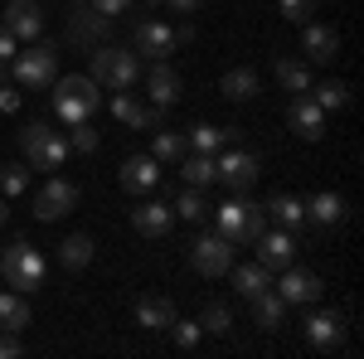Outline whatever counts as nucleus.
I'll list each match as a JSON object with an SVG mask.
<instances>
[{
    "instance_id": "f03ea898",
    "label": "nucleus",
    "mask_w": 364,
    "mask_h": 359,
    "mask_svg": "<svg viewBox=\"0 0 364 359\" xmlns=\"http://www.w3.org/2000/svg\"><path fill=\"white\" fill-rule=\"evenodd\" d=\"M0 272H5V286H15V291H34V286H44V252L34 248V243H10V248H0Z\"/></svg>"
},
{
    "instance_id": "aec40b11",
    "label": "nucleus",
    "mask_w": 364,
    "mask_h": 359,
    "mask_svg": "<svg viewBox=\"0 0 364 359\" xmlns=\"http://www.w3.org/2000/svg\"><path fill=\"white\" fill-rule=\"evenodd\" d=\"M132 223H136L146 238H166L170 223H175V209H170V204H161V199H151V204H141L136 214H132Z\"/></svg>"
},
{
    "instance_id": "c85d7f7f",
    "label": "nucleus",
    "mask_w": 364,
    "mask_h": 359,
    "mask_svg": "<svg viewBox=\"0 0 364 359\" xmlns=\"http://www.w3.org/2000/svg\"><path fill=\"white\" fill-rule=\"evenodd\" d=\"M29 326V301L20 291H0V331H25Z\"/></svg>"
},
{
    "instance_id": "c756f323",
    "label": "nucleus",
    "mask_w": 364,
    "mask_h": 359,
    "mask_svg": "<svg viewBox=\"0 0 364 359\" xmlns=\"http://www.w3.org/2000/svg\"><path fill=\"white\" fill-rule=\"evenodd\" d=\"M228 141H238V127H195L190 132V146L195 151H209V156H219Z\"/></svg>"
},
{
    "instance_id": "6e6552de",
    "label": "nucleus",
    "mask_w": 364,
    "mask_h": 359,
    "mask_svg": "<svg viewBox=\"0 0 364 359\" xmlns=\"http://www.w3.org/2000/svg\"><path fill=\"white\" fill-rule=\"evenodd\" d=\"M252 248H257V262H262L267 272H282V267L296 262V238H291V228H262V233L252 238Z\"/></svg>"
},
{
    "instance_id": "423d86ee",
    "label": "nucleus",
    "mask_w": 364,
    "mask_h": 359,
    "mask_svg": "<svg viewBox=\"0 0 364 359\" xmlns=\"http://www.w3.org/2000/svg\"><path fill=\"white\" fill-rule=\"evenodd\" d=\"M20 141H25V156L34 170H58L63 156H68V136L54 132L49 122H29L25 132H20Z\"/></svg>"
},
{
    "instance_id": "7c9ffc66",
    "label": "nucleus",
    "mask_w": 364,
    "mask_h": 359,
    "mask_svg": "<svg viewBox=\"0 0 364 359\" xmlns=\"http://www.w3.org/2000/svg\"><path fill=\"white\" fill-rule=\"evenodd\" d=\"M185 151H190L185 132H170V127H161V132H156V141H151V156H156V161H166V166H175Z\"/></svg>"
},
{
    "instance_id": "a19ab883",
    "label": "nucleus",
    "mask_w": 364,
    "mask_h": 359,
    "mask_svg": "<svg viewBox=\"0 0 364 359\" xmlns=\"http://www.w3.org/2000/svg\"><path fill=\"white\" fill-rule=\"evenodd\" d=\"M15 49H20V39H15L10 29L0 25V63H10V58H15Z\"/></svg>"
},
{
    "instance_id": "393cba45",
    "label": "nucleus",
    "mask_w": 364,
    "mask_h": 359,
    "mask_svg": "<svg viewBox=\"0 0 364 359\" xmlns=\"http://www.w3.org/2000/svg\"><path fill=\"white\" fill-rule=\"evenodd\" d=\"M228 277H233V286H238V296H257V291H267L272 286V272L262 267V262H243V267H228Z\"/></svg>"
},
{
    "instance_id": "39448f33",
    "label": "nucleus",
    "mask_w": 364,
    "mask_h": 359,
    "mask_svg": "<svg viewBox=\"0 0 364 359\" xmlns=\"http://www.w3.org/2000/svg\"><path fill=\"white\" fill-rule=\"evenodd\" d=\"M267 228V209L262 204H252V199H228V204H219V233H224L233 248H243V243H252L257 233Z\"/></svg>"
},
{
    "instance_id": "f704fd0d",
    "label": "nucleus",
    "mask_w": 364,
    "mask_h": 359,
    "mask_svg": "<svg viewBox=\"0 0 364 359\" xmlns=\"http://www.w3.org/2000/svg\"><path fill=\"white\" fill-rule=\"evenodd\" d=\"M228 326H233L228 306H219V301H209V306H204V316H199V331H209V335H224Z\"/></svg>"
},
{
    "instance_id": "5701e85b",
    "label": "nucleus",
    "mask_w": 364,
    "mask_h": 359,
    "mask_svg": "<svg viewBox=\"0 0 364 359\" xmlns=\"http://www.w3.org/2000/svg\"><path fill=\"white\" fill-rule=\"evenodd\" d=\"M262 209H267V219H277V228H301L306 223V199H296V194H272Z\"/></svg>"
},
{
    "instance_id": "72a5a7b5",
    "label": "nucleus",
    "mask_w": 364,
    "mask_h": 359,
    "mask_svg": "<svg viewBox=\"0 0 364 359\" xmlns=\"http://www.w3.org/2000/svg\"><path fill=\"white\" fill-rule=\"evenodd\" d=\"M170 209H175V214H180V219L199 223V219H204V214H209V199H204V194H199L195 185H190V190L180 194V199H175V204H170Z\"/></svg>"
},
{
    "instance_id": "58836bf2",
    "label": "nucleus",
    "mask_w": 364,
    "mask_h": 359,
    "mask_svg": "<svg viewBox=\"0 0 364 359\" xmlns=\"http://www.w3.org/2000/svg\"><path fill=\"white\" fill-rule=\"evenodd\" d=\"M170 331H175V340H180V350H195V345H199V326H195V321H175Z\"/></svg>"
},
{
    "instance_id": "f257e3e1",
    "label": "nucleus",
    "mask_w": 364,
    "mask_h": 359,
    "mask_svg": "<svg viewBox=\"0 0 364 359\" xmlns=\"http://www.w3.org/2000/svg\"><path fill=\"white\" fill-rule=\"evenodd\" d=\"M92 83H107L112 92H127V87H136V78H141V58L132 54V49H122V44H97L92 49Z\"/></svg>"
},
{
    "instance_id": "c9c22d12",
    "label": "nucleus",
    "mask_w": 364,
    "mask_h": 359,
    "mask_svg": "<svg viewBox=\"0 0 364 359\" xmlns=\"http://www.w3.org/2000/svg\"><path fill=\"white\" fill-rule=\"evenodd\" d=\"M68 151H97V127L92 122H73V136H68Z\"/></svg>"
},
{
    "instance_id": "9b49d317",
    "label": "nucleus",
    "mask_w": 364,
    "mask_h": 359,
    "mask_svg": "<svg viewBox=\"0 0 364 359\" xmlns=\"http://www.w3.org/2000/svg\"><path fill=\"white\" fill-rule=\"evenodd\" d=\"M0 25L10 29L15 39H39V34H44V5H39V0H10Z\"/></svg>"
},
{
    "instance_id": "a878e982",
    "label": "nucleus",
    "mask_w": 364,
    "mask_h": 359,
    "mask_svg": "<svg viewBox=\"0 0 364 359\" xmlns=\"http://www.w3.org/2000/svg\"><path fill=\"white\" fill-rule=\"evenodd\" d=\"M58 262H63L68 272H83L87 262H92V238H87V233H68V238L58 243Z\"/></svg>"
},
{
    "instance_id": "473e14b6",
    "label": "nucleus",
    "mask_w": 364,
    "mask_h": 359,
    "mask_svg": "<svg viewBox=\"0 0 364 359\" xmlns=\"http://www.w3.org/2000/svg\"><path fill=\"white\" fill-rule=\"evenodd\" d=\"M277 83L287 87V92H306L311 87V68L301 63V58H277Z\"/></svg>"
},
{
    "instance_id": "79ce46f5",
    "label": "nucleus",
    "mask_w": 364,
    "mask_h": 359,
    "mask_svg": "<svg viewBox=\"0 0 364 359\" xmlns=\"http://www.w3.org/2000/svg\"><path fill=\"white\" fill-rule=\"evenodd\" d=\"M10 355H20V335H15V331H0V359H10Z\"/></svg>"
},
{
    "instance_id": "4468645a",
    "label": "nucleus",
    "mask_w": 364,
    "mask_h": 359,
    "mask_svg": "<svg viewBox=\"0 0 364 359\" xmlns=\"http://www.w3.org/2000/svg\"><path fill=\"white\" fill-rule=\"evenodd\" d=\"M219 180L238 194L252 190V180H257V156H252V151H219Z\"/></svg>"
},
{
    "instance_id": "37998d69",
    "label": "nucleus",
    "mask_w": 364,
    "mask_h": 359,
    "mask_svg": "<svg viewBox=\"0 0 364 359\" xmlns=\"http://www.w3.org/2000/svg\"><path fill=\"white\" fill-rule=\"evenodd\" d=\"M15 107H20V92L5 83V87H0V112H15Z\"/></svg>"
},
{
    "instance_id": "2f4dec72",
    "label": "nucleus",
    "mask_w": 364,
    "mask_h": 359,
    "mask_svg": "<svg viewBox=\"0 0 364 359\" xmlns=\"http://www.w3.org/2000/svg\"><path fill=\"white\" fill-rule=\"evenodd\" d=\"M306 219H316V223H340V219H345V199H340V194H331V190H321L306 204Z\"/></svg>"
},
{
    "instance_id": "4c0bfd02",
    "label": "nucleus",
    "mask_w": 364,
    "mask_h": 359,
    "mask_svg": "<svg viewBox=\"0 0 364 359\" xmlns=\"http://www.w3.org/2000/svg\"><path fill=\"white\" fill-rule=\"evenodd\" d=\"M277 5L291 25H311V15H316V0H277Z\"/></svg>"
},
{
    "instance_id": "f3484780",
    "label": "nucleus",
    "mask_w": 364,
    "mask_h": 359,
    "mask_svg": "<svg viewBox=\"0 0 364 359\" xmlns=\"http://www.w3.org/2000/svg\"><path fill=\"white\" fill-rule=\"evenodd\" d=\"M175 166H180V180L195 185V190H204V185L219 180V156H209V151H185Z\"/></svg>"
},
{
    "instance_id": "20e7f679",
    "label": "nucleus",
    "mask_w": 364,
    "mask_h": 359,
    "mask_svg": "<svg viewBox=\"0 0 364 359\" xmlns=\"http://www.w3.org/2000/svg\"><path fill=\"white\" fill-rule=\"evenodd\" d=\"M10 78L20 87H54L58 78V49L54 44H29V49H15V58H10Z\"/></svg>"
},
{
    "instance_id": "e433bc0d",
    "label": "nucleus",
    "mask_w": 364,
    "mask_h": 359,
    "mask_svg": "<svg viewBox=\"0 0 364 359\" xmlns=\"http://www.w3.org/2000/svg\"><path fill=\"white\" fill-rule=\"evenodd\" d=\"M25 185H29L25 166H0V190L5 194H25Z\"/></svg>"
},
{
    "instance_id": "cd10ccee",
    "label": "nucleus",
    "mask_w": 364,
    "mask_h": 359,
    "mask_svg": "<svg viewBox=\"0 0 364 359\" xmlns=\"http://www.w3.org/2000/svg\"><path fill=\"white\" fill-rule=\"evenodd\" d=\"M311 92V102L321 112H340V107H350V83H340V78H326V83H316L306 87Z\"/></svg>"
},
{
    "instance_id": "2eb2a0df",
    "label": "nucleus",
    "mask_w": 364,
    "mask_h": 359,
    "mask_svg": "<svg viewBox=\"0 0 364 359\" xmlns=\"http://www.w3.org/2000/svg\"><path fill=\"white\" fill-rule=\"evenodd\" d=\"M146 92H151V102H156V107H170V102H180L185 78L170 68L166 58H156V63H151V73H146Z\"/></svg>"
},
{
    "instance_id": "de8ad7c7",
    "label": "nucleus",
    "mask_w": 364,
    "mask_h": 359,
    "mask_svg": "<svg viewBox=\"0 0 364 359\" xmlns=\"http://www.w3.org/2000/svg\"><path fill=\"white\" fill-rule=\"evenodd\" d=\"M146 5H161V0H146Z\"/></svg>"
},
{
    "instance_id": "b1692460",
    "label": "nucleus",
    "mask_w": 364,
    "mask_h": 359,
    "mask_svg": "<svg viewBox=\"0 0 364 359\" xmlns=\"http://www.w3.org/2000/svg\"><path fill=\"white\" fill-rule=\"evenodd\" d=\"M252 321H257L262 331H282V321H287V301H282L272 286L252 296Z\"/></svg>"
},
{
    "instance_id": "7ed1b4c3",
    "label": "nucleus",
    "mask_w": 364,
    "mask_h": 359,
    "mask_svg": "<svg viewBox=\"0 0 364 359\" xmlns=\"http://www.w3.org/2000/svg\"><path fill=\"white\" fill-rule=\"evenodd\" d=\"M102 83H92L87 73H73V78H63V83H54V112L73 127V122H87L92 112L102 107V92H97Z\"/></svg>"
},
{
    "instance_id": "0eeeda50",
    "label": "nucleus",
    "mask_w": 364,
    "mask_h": 359,
    "mask_svg": "<svg viewBox=\"0 0 364 359\" xmlns=\"http://www.w3.org/2000/svg\"><path fill=\"white\" fill-rule=\"evenodd\" d=\"M190 267L199 277H228V267H233V243H228L224 233H199L195 243H190Z\"/></svg>"
},
{
    "instance_id": "a18cd8bd",
    "label": "nucleus",
    "mask_w": 364,
    "mask_h": 359,
    "mask_svg": "<svg viewBox=\"0 0 364 359\" xmlns=\"http://www.w3.org/2000/svg\"><path fill=\"white\" fill-rule=\"evenodd\" d=\"M10 83V63H0V87Z\"/></svg>"
},
{
    "instance_id": "4be33fe9",
    "label": "nucleus",
    "mask_w": 364,
    "mask_h": 359,
    "mask_svg": "<svg viewBox=\"0 0 364 359\" xmlns=\"http://www.w3.org/2000/svg\"><path fill=\"white\" fill-rule=\"evenodd\" d=\"M136 326L141 331H170L175 326V306L166 296H141L136 301Z\"/></svg>"
},
{
    "instance_id": "bb28decb",
    "label": "nucleus",
    "mask_w": 364,
    "mask_h": 359,
    "mask_svg": "<svg viewBox=\"0 0 364 359\" xmlns=\"http://www.w3.org/2000/svg\"><path fill=\"white\" fill-rule=\"evenodd\" d=\"M219 92H224L228 102H248V97H257V73L252 68H228Z\"/></svg>"
},
{
    "instance_id": "9d476101",
    "label": "nucleus",
    "mask_w": 364,
    "mask_h": 359,
    "mask_svg": "<svg viewBox=\"0 0 364 359\" xmlns=\"http://www.w3.org/2000/svg\"><path fill=\"white\" fill-rule=\"evenodd\" d=\"M321 291H326V286H321V277L311 272V267H296V262H291V267H282L277 296L287 306H311V301H321Z\"/></svg>"
},
{
    "instance_id": "1a4fd4ad",
    "label": "nucleus",
    "mask_w": 364,
    "mask_h": 359,
    "mask_svg": "<svg viewBox=\"0 0 364 359\" xmlns=\"http://www.w3.org/2000/svg\"><path fill=\"white\" fill-rule=\"evenodd\" d=\"M112 112H117L122 127H136V132H161V127H166V107H146L132 87L112 97Z\"/></svg>"
},
{
    "instance_id": "dca6fc26",
    "label": "nucleus",
    "mask_w": 364,
    "mask_h": 359,
    "mask_svg": "<svg viewBox=\"0 0 364 359\" xmlns=\"http://www.w3.org/2000/svg\"><path fill=\"white\" fill-rule=\"evenodd\" d=\"M287 122H291V132L301 141H321L326 136V112L311 102V92H296V102H291V112H287Z\"/></svg>"
},
{
    "instance_id": "ea45409f",
    "label": "nucleus",
    "mask_w": 364,
    "mask_h": 359,
    "mask_svg": "<svg viewBox=\"0 0 364 359\" xmlns=\"http://www.w3.org/2000/svg\"><path fill=\"white\" fill-rule=\"evenodd\" d=\"M92 10L112 20V15H127V10H132V0H92Z\"/></svg>"
},
{
    "instance_id": "49530a36",
    "label": "nucleus",
    "mask_w": 364,
    "mask_h": 359,
    "mask_svg": "<svg viewBox=\"0 0 364 359\" xmlns=\"http://www.w3.org/2000/svg\"><path fill=\"white\" fill-rule=\"evenodd\" d=\"M5 219H10V204H5V199H0V223H5Z\"/></svg>"
},
{
    "instance_id": "6ab92c4d",
    "label": "nucleus",
    "mask_w": 364,
    "mask_h": 359,
    "mask_svg": "<svg viewBox=\"0 0 364 359\" xmlns=\"http://www.w3.org/2000/svg\"><path fill=\"white\" fill-rule=\"evenodd\" d=\"M301 54L311 63H331L340 54V34L331 25H306V39H301Z\"/></svg>"
},
{
    "instance_id": "412c9836",
    "label": "nucleus",
    "mask_w": 364,
    "mask_h": 359,
    "mask_svg": "<svg viewBox=\"0 0 364 359\" xmlns=\"http://www.w3.org/2000/svg\"><path fill=\"white\" fill-rule=\"evenodd\" d=\"M136 49H141L146 58H166V54H175V29L161 25V20L141 25V29H136Z\"/></svg>"
},
{
    "instance_id": "f8f14e48",
    "label": "nucleus",
    "mask_w": 364,
    "mask_h": 359,
    "mask_svg": "<svg viewBox=\"0 0 364 359\" xmlns=\"http://www.w3.org/2000/svg\"><path fill=\"white\" fill-rule=\"evenodd\" d=\"M73 204H78V190L68 185V180H49L44 190L34 194V214L44 223H54V219H63V214H73Z\"/></svg>"
},
{
    "instance_id": "c03bdc74",
    "label": "nucleus",
    "mask_w": 364,
    "mask_h": 359,
    "mask_svg": "<svg viewBox=\"0 0 364 359\" xmlns=\"http://www.w3.org/2000/svg\"><path fill=\"white\" fill-rule=\"evenodd\" d=\"M161 5H170L175 15H195V10H199V0H161Z\"/></svg>"
},
{
    "instance_id": "a211bd4d",
    "label": "nucleus",
    "mask_w": 364,
    "mask_h": 359,
    "mask_svg": "<svg viewBox=\"0 0 364 359\" xmlns=\"http://www.w3.org/2000/svg\"><path fill=\"white\" fill-rule=\"evenodd\" d=\"M156 180H161V161H156V156H132V161H122V190L141 194V190H151Z\"/></svg>"
},
{
    "instance_id": "ddd939ff",
    "label": "nucleus",
    "mask_w": 364,
    "mask_h": 359,
    "mask_svg": "<svg viewBox=\"0 0 364 359\" xmlns=\"http://www.w3.org/2000/svg\"><path fill=\"white\" fill-rule=\"evenodd\" d=\"M340 340H345V321H340L336 311H316V316H306V345L316 350V355L340 350Z\"/></svg>"
}]
</instances>
